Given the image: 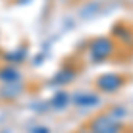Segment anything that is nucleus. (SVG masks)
<instances>
[{"instance_id": "6e6552de", "label": "nucleus", "mask_w": 133, "mask_h": 133, "mask_svg": "<svg viewBox=\"0 0 133 133\" xmlns=\"http://www.w3.org/2000/svg\"><path fill=\"white\" fill-rule=\"evenodd\" d=\"M25 55H27V51L21 48V50H14L12 53H5L4 59L9 61V62H21L23 59H25Z\"/></svg>"}, {"instance_id": "39448f33", "label": "nucleus", "mask_w": 133, "mask_h": 133, "mask_svg": "<svg viewBox=\"0 0 133 133\" xmlns=\"http://www.w3.org/2000/svg\"><path fill=\"white\" fill-rule=\"evenodd\" d=\"M0 80H2V82H5V83L18 82V80H20V73H18L16 68H12V66L4 68V69L0 71Z\"/></svg>"}, {"instance_id": "7ed1b4c3", "label": "nucleus", "mask_w": 133, "mask_h": 133, "mask_svg": "<svg viewBox=\"0 0 133 133\" xmlns=\"http://www.w3.org/2000/svg\"><path fill=\"white\" fill-rule=\"evenodd\" d=\"M121 85H123V78L121 76H117V75H112V73H108V75H103L98 78V87L105 92H114L117 91V89H121Z\"/></svg>"}, {"instance_id": "1a4fd4ad", "label": "nucleus", "mask_w": 133, "mask_h": 133, "mask_svg": "<svg viewBox=\"0 0 133 133\" xmlns=\"http://www.w3.org/2000/svg\"><path fill=\"white\" fill-rule=\"evenodd\" d=\"M16 83H18V82H12V83H11V87H5V89H2V96H5V98L18 96V94H20V91H23V87H18Z\"/></svg>"}, {"instance_id": "0eeeda50", "label": "nucleus", "mask_w": 133, "mask_h": 133, "mask_svg": "<svg viewBox=\"0 0 133 133\" xmlns=\"http://www.w3.org/2000/svg\"><path fill=\"white\" fill-rule=\"evenodd\" d=\"M73 78H75V73H73L71 69H62V71L53 78V83H68V82H71Z\"/></svg>"}, {"instance_id": "9d476101", "label": "nucleus", "mask_w": 133, "mask_h": 133, "mask_svg": "<svg viewBox=\"0 0 133 133\" xmlns=\"http://www.w3.org/2000/svg\"><path fill=\"white\" fill-rule=\"evenodd\" d=\"M30 133H50V130L48 128H34Z\"/></svg>"}, {"instance_id": "20e7f679", "label": "nucleus", "mask_w": 133, "mask_h": 133, "mask_svg": "<svg viewBox=\"0 0 133 133\" xmlns=\"http://www.w3.org/2000/svg\"><path fill=\"white\" fill-rule=\"evenodd\" d=\"M73 101L80 107H92V105H98L99 103V98L96 94H85V92H80L73 98Z\"/></svg>"}, {"instance_id": "f257e3e1", "label": "nucleus", "mask_w": 133, "mask_h": 133, "mask_svg": "<svg viewBox=\"0 0 133 133\" xmlns=\"http://www.w3.org/2000/svg\"><path fill=\"white\" fill-rule=\"evenodd\" d=\"M92 131L94 133H119L121 131V124L117 123L112 117H107V115H99L96 117L91 124Z\"/></svg>"}, {"instance_id": "423d86ee", "label": "nucleus", "mask_w": 133, "mask_h": 133, "mask_svg": "<svg viewBox=\"0 0 133 133\" xmlns=\"http://www.w3.org/2000/svg\"><path fill=\"white\" fill-rule=\"evenodd\" d=\"M68 101H69V98H68L66 92H57L53 96V99H51V107H55V108H66Z\"/></svg>"}, {"instance_id": "f03ea898", "label": "nucleus", "mask_w": 133, "mask_h": 133, "mask_svg": "<svg viewBox=\"0 0 133 133\" xmlns=\"http://www.w3.org/2000/svg\"><path fill=\"white\" fill-rule=\"evenodd\" d=\"M114 51V44L108 37H98L96 41L91 44V53L94 61H103L108 55H112Z\"/></svg>"}]
</instances>
